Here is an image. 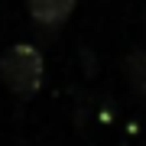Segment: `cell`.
Segmentation results:
<instances>
[{
  "instance_id": "cell-1",
  "label": "cell",
  "mask_w": 146,
  "mask_h": 146,
  "mask_svg": "<svg viewBox=\"0 0 146 146\" xmlns=\"http://www.w3.org/2000/svg\"><path fill=\"white\" fill-rule=\"evenodd\" d=\"M46 65H42V52L36 46H10L0 55V81L10 88L16 98H33L42 84Z\"/></svg>"
},
{
  "instance_id": "cell-3",
  "label": "cell",
  "mask_w": 146,
  "mask_h": 146,
  "mask_svg": "<svg viewBox=\"0 0 146 146\" xmlns=\"http://www.w3.org/2000/svg\"><path fill=\"white\" fill-rule=\"evenodd\" d=\"M127 81H130V88L146 98V49L130 55V62H127Z\"/></svg>"
},
{
  "instance_id": "cell-2",
  "label": "cell",
  "mask_w": 146,
  "mask_h": 146,
  "mask_svg": "<svg viewBox=\"0 0 146 146\" xmlns=\"http://www.w3.org/2000/svg\"><path fill=\"white\" fill-rule=\"evenodd\" d=\"M26 7H29V16L39 26L55 29V26H62L68 16H72L75 0H26Z\"/></svg>"
}]
</instances>
